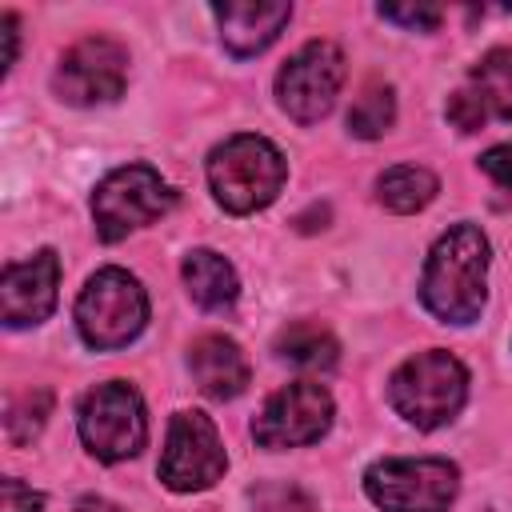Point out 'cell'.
Here are the masks:
<instances>
[{"mask_svg": "<svg viewBox=\"0 0 512 512\" xmlns=\"http://www.w3.org/2000/svg\"><path fill=\"white\" fill-rule=\"evenodd\" d=\"M488 240L476 224H452L428 252L420 276L424 308L444 324H472L488 296Z\"/></svg>", "mask_w": 512, "mask_h": 512, "instance_id": "1", "label": "cell"}, {"mask_svg": "<svg viewBox=\"0 0 512 512\" xmlns=\"http://www.w3.org/2000/svg\"><path fill=\"white\" fill-rule=\"evenodd\" d=\"M284 176H288V168H284V156L276 152V144H268L264 136H252V132L224 140L208 156L212 196L220 208H228L236 216L272 204Z\"/></svg>", "mask_w": 512, "mask_h": 512, "instance_id": "2", "label": "cell"}, {"mask_svg": "<svg viewBox=\"0 0 512 512\" xmlns=\"http://www.w3.org/2000/svg\"><path fill=\"white\" fill-rule=\"evenodd\" d=\"M464 396H468V372L444 348L416 352L388 380V404L424 432L448 424L464 408Z\"/></svg>", "mask_w": 512, "mask_h": 512, "instance_id": "3", "label": "cell"}, {"mask_svg": "<svg viewBox=\"0 0 512 512\" xmlns=\"http://www.w3.org/2000/svg\"><path fill=\"white\" fill-rule=\"evenodd\" d=\"M148 324V296L136 284V276H128L124 268H100L80 300H76V328L80 336L108 352V348H124L128 340L140 336V328Z\"/></svg>", "mask_w": 512, "mask_h": 512, "instance_id": "4", "label": "cell"}, {"mask_svg": "<svg viewBox=\"0 0 512 512\" xmlns=\"http://www.w3.org/2000/svg\"><path fill=\"white\" fill-rule=\"evenodd\" d=\"M176 204V192L160 180L156 168L148 164H124L116 172H108L96 192H92V216H96V232L100 240H124L132 228L152 224L156 216H164Z\"/></svg>", "mask_w": 512, "mask_h": 512, "instance_id": "5", "label": "cell"}, {"mask_svg": "<svg viewBox=\"0 0 512 512\" xmlns=\"http://www.w3.org/2000/svg\"><path fill=\"white\" fill-rule=\"evenodd\" d=\"M456 484H460L456 464L440 456H424V460L388 456L364 472V488L372 504L384 512H448Z\"/></svg>", "mask_w": 512, "mask_h": 512, "instance_id": "6", "label": "cell"}, {"mask_svg": "<svg viewBox=\"0 0 512 512\" xmlns=\"http://www.w3.org/2000/svg\"><path fill=\"white\" fill-rule=\"evenodd\" d=\"M80 440L96 460H108V464L136 456L148 440L140 392L124 380L96 384L80 404Z\"/></svg>", "mask_w": 512, "mask_h": 512, "instance_id": "7", "label": "cell"}, {"mask_svg": "<svg viewBox=\"0 0 512 512\" xmlns=\"http://www.w3.org/2000/svg\"><path fill=\"white\" fill-rule=\"evenodd\" d=\"M344 84V52L328 40H308L276 76V100L280 108L300 120L316 124L320 116L332 112L336 92Z\"/></svg>", "mask_w": 512, "mask_h": 512, "instance_id": "8", "label": "cell"}, {"mask_svg": "<svg viewBox=\"0 0 512 512\" xmlns=\"http://www.w3.org/2000/svg\"><path fill=\"white\" fill-rule=\"evenodd\" d=\"M228 468L224 444L216 436V424L204 412H176L168 424L164 456H160V480L172 492H200L212 488Z\"/></svg>", "mask_w": 512, "mask_h": 512, "instance_id": "9", "label": "cell"}, {"mask_svg": "<svg viewBox=\"0 0 512 512\" xmlns=\"http://www.w3.org/2000/svg\"><path fill=\"white\" fill-rule=\"evenodd\" d=\"M332 424V396L316 380L288 384L268 396L260 416L252 420V436L260 448H300L328 432Z\"/></svg>", "mask_w": 512, "mask_h": 512, "instance_id": "10", "label": "cell"}, {"mask_svg": "<svg viewBox=\"0 0 512 512\" xmlns=\"http://www.w3.org/2000/svg\"><path fill=\"white\" fill-rule=\"evenodd\" d=\"M124 80H128V52L116 40L88 36L64 52L52 84L68 104H108L124 92Z\"/></svg>", "mask_w": 512, "mask_h": 512, "instance_id": "11", "label": "cell"}, {"mask_svg": "<svg viewBox=\"0 0 512 512\" xmlns=\"http://www.w3.org/2000/svg\"><path fill=\"white\" fill-rule=\"evenodd\" d=\"M492 116L512 120V48L484 52L480 64L472 68L468 84L460 92H452V100H448V120L460 132H476Z\"/></svg>", "mask_w": 512, "mask_h": 512, "instance_id": "12", "label": "cell"}, {"mask_svg": "<svg viewBox=\"0 0 512 512\" xmlns=\"http://www.w3.org/2000/svg\"><path fill=\"white\" fill-rule=\"evenodd\" d=\"M56 284H60V256L52 248L16 260L0 276V304H4V324L8 328H28L48 320L56 308Z\"/></svg>", "mask_w": 512, "mask_h": 512, "instance_id": "13", "label": "cell"}, {"mask_svg": "<svg viewBox=\"0 0 512 512\" xmlns=\"http://www.w3.org/2000/svg\"><path fill=\"white\" fill-rule=\"evenodd\" d=\"M188 368H192V380L204 396L212 400H232L248 388V360L240 352L236 340L228 336H200L192 340V352H188Z\"/></svg>", "mask_w": 512, "mask_h": 512, "instance_id": "14", "label": "cell"}, {"mask_svg": "<svg viewBox=\"0 0 512 512\" xmlns=\"http://www.w3.org/2000/svg\"><path fill=\"white\" fill-rule=\"evenodd\" d=\"M212 16L232 56H256L284 32L292 4H216Z\"/></svg>", "mask_w": 512, "mask_h": 512, "instance_id": "15", "label": "cell"}, {"mask_svg": "<svg viewBox=\"0 0 512 512\" xmlns=\"http://www.w3.org/2000/svg\"><path fill=\"white\" fill-rule=\"evenodd\" d=\"M184 284L200 308H228L240 292L232 264L212 248H196L184 256Z\"/></svg>", "mask_w": 512, "mask_h": 512, "instance_id": "16", "label": "cell"}, {"mask_svg": "<svg viewBox=\"0 0 512 512\" xmlns=\"http://www.w3.org/2000/svg\"><path fill=\"white\" fill-rule=\"evenodd\" d=\"M436 192H440V180L416 164H396L376 180V196L392 212H420L424 204L436 200Z\"/></svg>", "mask_w": 512, "mask_h": 512, "instance_id": "17", "label": "cell"}, {"mask_svg": "<svg viewBox=\"0 0 512 512\" xmlns=\"http://www.w3.org/2000/svg\"><path fill=\"white\" fill-rule=\"evenodd\" d=\"M276 352L296 368H332L340 348L320 324H292L276 336Z\"/></svg>", "mask_w": 512, "mask_h": 512, "instance_id": "18", "label": "cell"}, {"mask_svg": "<svg viewBox=\"0 0 512 512\" xmlns=\"http://www.w3.org/2000/svg\"><path fill=\"white\" fill-rule=\"evenodd\" d=\"M392 120H396V96L388 84H368L348 108V128H352V136H364V140L384 136L392 128Z\"/></svg>", "mask_w": 512, "mask_h": 512, "instance_id": "19", "label": "cell"}, {"mask_svg": "<svg viewBox=\"0 0 512 512\" xmlns=\"http://www.w3.org/2000/svg\"><path fill=\"white\" fill-rule=\"evenodd\" d=\"M48 408H52V396H48L44 388H32V392L16 396V400L8 404V416H4V432H8V440H12V444H28V440L44 428Z\"/></svg>", "mask_w": 512, "mask_h": 512, "instance_id": "20", "label": "cell"}, {"mask_svg": "<svg viewBox=\"0 0 512 512\" xmlns=\"http://www.w3.org/2000/svg\"><path fill=\"white\" fill-rule=\"evenodd\" d=\"M380 16L392 20V24H404V28H436L444 12L432 8V4H416V8H392V4H380Z\"/></svg>", "mask_w": 512, "mask_h": 512, "instance_id": "21", "label": "cell"}, {"mask_svg": "<svg viewBox=\"0 0 512 512\" xmlns=\"http://www.w3.org/2000/svg\"><path fill=\"white\" fill-rule=\"evenodd\" d=\"M44 508V496L40 492H32L28 484H20V480H4V504H0V512H40Z\"/></svg>", "mask_w": 512, "mask_h": 512, "instance_id": "22", "label": "cell"}, {"mask_svg": "<svg viewBox=\"0 0 512 512\" xmlns=\"http://www.w3.org/2000/svg\"><path fill=\"white\" fill-rule=\"evenodd\" d=\"M480 168H484L504 192H512V144H496V148H488V152L480 156Z\"/></svg>", "mask_w": 512, "mask_h": 512, "instance_id": "23", "label": "cell"}, {"mask_svg": "<svg viewBox=\"0 0 512 512\" xmlns=\"http://www.w3.org/2000/svg\"><path fill=\"white\" fill-rule=\"evenodd\" d=\"M4 40H8V56H4V72H8L12 60H16V16L12 12L4 16Z\"/></svg>", "mask_w": 512, "mask_h": 512, "instance_id": "24", "label": "cell"}, {"mask_svg": "<svg viewBox=\"0 0 512 512\" xmlns=\"http://www.w3.org/2000/svg\"><path fill=\"white\" fill-rule=\"evenodd\" d=\"M72 512H120L116 504H108V500H100V496H84V500H76V508Z\"/></svg>", "mask_w": 512, "mask_h": 512, "instance_id": "25", "label": "cell"}]
</instances>
